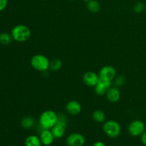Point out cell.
<instances>
[{
    "instance_id": "obj_1",
    "label": "cell",
    "mask_w": 146,
    "mask_h": 146,
    "mask_svg": "<svg viewBox=\"0 0 146 146\" xmlns=\"http://www.w3.org/2000/svg\"><path fill=\"white\" fill-rule=\"evenodd\" d=\"M58 114L54 111L47 110L44 111L39 117V125L42 129L51 130L56 124Z\"/></svg>"
},
{
    "instance_id": "obj_2",
    "label": "cell",
    "mask_w": 146,
    "mask_h": 146,
    "mask_svg": "<svg viewBox=\"0 0 146 146\" xmlns=\"http://www.w3.org/2000/svg\"><path fill=\"white\" fill-rule=\"evenodd\" d=\"M13 39L18 42H24L31 36V30L24 24H18L12 29L11 32Z\"/></svg>"
},
{
    "instance_id": "obj_3",
    "label": "cell",
    "mask_w": 146,
    "mask_h": 146,
    "mask_svg": "<svg viewBox=\"0 0 146 146\" xmlns=\"http://www.w3.org/2000/svg\"><path fill=\"white\" fill-rule=\"evenodd\" d=\"M50 61L43 54H36L31 58V66L38 71L45 72L49 69Z\"/></svg>"
},
{
    "instance_id": "obj_4",
    "label": "cell",
    "mask_w": 146,
    "mask_h": 146,
    "mask_svg": "<svg viewBox=\"0 0 146 146\" xmlns=\"http://www.w3.org/2000/svg\"><path fill=\"white\" fill-rule=\"evenodd\" d=\"M103 131L106 135L111 138H115L119 136L121 132V127L119 123L113 120H109L104 122Z\"/></svg>"
},
{
    "instance_id": "obj_5",
    "label": "cell",
    "mask_w": 146,
    "mask_h": 146,
    "mask_svg": "<svg viewBox=\"0 0 146 146\" xmlns=\"http://www.w3.org/2000/svg\"><path fill=\"white\" fill-rule=\"evenodd\" d=\"M145 131V125L142 121L134 120L128 125V131L131 135L133 137L141 136Z\"/></svg>"
},
{
    "instance_id": "obj_6",
    "label": "cell",
    "mask_w": 146,
    "mask_h": 146,
    "mask_svg": "<svg viewBox=\"0 0 146 146\" xmlns=\"http://www.w3.org/2000/svg\"><path fill=\"white\" fill-rule=\"evenodd\" d=\"M98 75L101 80L113 82L116 77V70L112 66H105L100 70Z\"/></svg>"
},
{
    "instance_id": "obj_7",
    "label": "cell",
    "mask_w": 146,
    "mask_h": 146,
    "mask_svg": "<svg viewBox=\"0 0 146 146\" xmlns=\"http://www.w3.org/2000/svg\"><path fill=\"white\" fill-rule=\"evenodd\" d=\"M66 143L68 146H84L86 140L82 134L73 133L67 137Z\"/></svg>"
},
{
    "instance_id": "obj_8",
    "label": "cell",
    "mask_w": 146,
    "mask_h": 146,
    "mask_svg": "<svg viewBox=\"0 0 146 146\" xmlns=\"http://www.w3.org/2000/svg\"><path fill=\"white\" fill-rule=\"evenodd\" d=\"M99 75L94 71H87L83 76V81L89 87H95L99 81Z\"/></svg>"
},
{
    "instance_id": "obj_9",
    "label": "cell",
    "mask_w": 146,
    "mask_h": 146,
    "mask_svg": "<svg viewBox=\"0 0 146 146\" xmlns=\"http://www.w3.org/2000/svg\"><path fill=\"white\" fill-rule=\"evenodd\" d=\"M112 84L113 82L111 81H103V80L100 79L98 84L94 87L95 93L98 96L106 95L108 90L112 86Z\"/></svg>"
},
{
    "instance_id": "obj_10",
    "label": "cell",
    "mask_w": 146,
    "mask_h": 146,
    "mask_svg": "<svg viewBox=\"0 0 146 146\" xmlns=\"http://www.w3.org/2000/svg\"><path fill=\"white\" fill-rule=\"evenodd\" d=\"M66 125L67 123L57 121L56 124L51 129L54 138H57V139H59V138H62L64 135V134H65Z\"/></svg>"
},
{
    "instance_id": "obj_11",
    "label": "cell",
    "mask_w": 146,
    "mask_h": 146,
    "mask_svg": "<svg viewBox=\"0 0 146 146\" xmlns=\"http://www.w3.org/2000/svg\"><path fill=\"white\" fill-rule=\"evenodd\" d=\"M82 107L78 101L72 100L68 101L66 105V110L68 114L71 115H76L81 113Z\"/></svg>"
},
{
    "instance_id": "obj_12",
    "label": "cell",
    "mask_w": 146,
    "mask_h": 146,
    "mask_svg": "<svg viewBox=\"0 0 146 146\" xmlns=\"http://www.w3.org/2000/svg\"><path fill=\"white\" fill-rule=\"evenodd\" d=\"M39 138L42 145L45 146L51 145L54 142V140L55 139L52 132L49 129H43L40 133Z\"/></svg>"
},
{
    "instance_id": "obj_13",
    "label": "cell",
    "mask_w": 146,
    "mask_h": 146,
    "mask_svg": "<svg viewBox=\"0 0 146 146\" xmlns=\"http://www.w3.org/2000/svg\"><path fill=\"white\" fill-rule=\"evenodd\" d=\"M106 98L111 103H117L121 98V91H120L119 88L116 86H111L107 91Z\"/></svg>"
},
{
    "instance_id": "obj_14",
    "label": "cell",
    "mask_w": 146,
    "mask_h": 146,
    "mask_svg": "<svg viewBox=\"0 0 146 146\" xmlns=\"http://www.w3.org/2000/svg\"><path fill=\"white\" fill-rule=\"evenodd\" d=\"M25 146H41L42 143L39 137L36 135H31L27 137L24 142Z\"/></svg>"
},
{
    "instance_id": "obj_15",
    "label": "cell",
    "mask_w": 146,
    "mask_h": 146,
    "mask_svg": "<svg viewBox=\"0 0 146 146\" xmlns=\"http://www.w3.org/2000/svg\"><path fill=\"white\" fill-rule=\"evenodd\" d=\"M87 9L92 13H97L101 10V4L97 0H89L87 2Z\"/></svg>"
},
{
    "instance_id": "obj_16",
    "label": "cell",
    "mask_w": 146,
    "mask_h": 146,
    "mask_svg": "<svg viewBox=\"0 0 146 146\" xmlns=\"http://www.w3.org/2000/svg\"><path fill=\"white\" fill-rule=\"evenodd\" d=\"M93 119L98 123H102L106 121V114L101 110H96L93 113Z\"/></svg>"
},
{
    "instance_id": "obj_17",
    "label": "cell",
    "mask_w": 146,
    "mask_h": 146,
    "mask_svg": "<svg viewBox=\"0 0 146 146\" xmlns=\"http://www.w3.org/2000/svg\"><path fill=\"white\" fill-rule=\"evenodd\" d=\"M35 121L31 116H26L21 119V125L24 129H30L34 125Z\"/></svg>"
},
{
    "instance_id": "obj_18",
    "label": "cell",
    "mask_w": 146,
    "mask_h": 146,
    "mask_svg": "<svg viewBox=\"0 0 146 146\" xmlns=\"http://www.w3.org/2000/svg\"><path fill=\"white\" fill-rule=\"evenodd\" d=\"M12 40L14 39H13L11 34L7 32H3L0 34V44H2V45H9Z\"/></svg>"
},
{
    "instance_id": "obj_19",
    "label": "cell",
    "mask_w": 146,
    "mask_h": 146,
    "mask_svg": "<svg viewBox=\"0 0 146 146\" xmlns=\"http://www.w3.org/2000/svg\"><path fill=\"white\" fill-rule=\"evenodd\" d=\"M62 61L58 58H54L51 61H50L49 69L53 71H57L60 70L62 67Z\"/></svg>"
},
{
    "instance_id": "obj_20",
    "label": "cell",
    "mask_w": 146,
    "mask_h": 146,
    "mask_svg": "<svg viewBox=\"0 0 146 146\" xmlns=\"http://www.w3.org/2000/svg\"><path fill=\"white\" fill-rule=\"evenodd\" d=\"M114 81V85L115 86L118 87V88H120V87L123 86L125 84V78L122 75H119L118 76H116L115 78V79L113 80Z\"/></svg>"
},
{
    "instance_id": "obj_21",
    "label": "cell",
    "mask_w": 146,
    "mask_h": 146,
    "mask_svg": "<svg viewBox=\"0 0 146 146\" xmlns=\"http://www.w3.org/2000/svg\"><path fill=\"white\" fill-rule=\"evenodd\" d=\"M133 9L134 12L139 14V13L143 12L145 9V5L143 2H137L136 4H134Z\"/></svg>"
},
{
    "instance_id": "obj_22",
    "label": "cell",
    "mask_w": 146,
    "mask_h": 146,
    "mask_svg": "<svg viewBox=\"0 0 146 146\" xmlns=\"http://www.w3.org/2000/svg\"><path fill=\"white\" fill-rule=\"evenodd\" d=\"M8 4V0H0V11L5 9Z\"/></svg>"
},
{
    "instance_id": "obj_23",
    "label": "cell",
    "mask_w": 146,
    "mask_h": 146,
    "mask_svg": "<svg viewBox=\"0 0 146 146\" xmlns=\"http://www.w3.org/2000/svg\"><path fill=\"white\" fill-rule=\"evenodd\" d=\"M141 142L144 145L146 146V130L144 131L143 133L141 135Z\"/></svg>"
},
{
    "instance_id": "obj_24",
    "label": "cell",
    "mask_w": 146,
    "mask_h": 146,
    "mask_svg": "<svg viewBox=\"0 0 146 146\" xmlns=\"http://www.w3.org/2000/svg\"><path fill=\"white\" fill-rule=\"evenodd\" d=\"M93 146H106V145L102 141H96V142L94 143Z\"/></svg>"
},
{
    "instance_id": "obj_25",
    "label": "cell",
    "mask_w": 146,
    "mask_h": 146,
    "mask_svg": "<svg viewBox=\"0 0 146 146\" xmlns=\"http://www.w3.org/2000/svg\"><path fill=\"white\" fill-rule=\"evenodd\" d=\"M145 12H146V6H145Z\"/></svg>"
},
{
    "instance_id": "obj_26",
    "label": "cell",
    "mask_w": 146,
    "mask_h": 146,
    "mask_svg": "<svg viewBox=\"0 0 146 146\" xmlns=\"http://www.w3.org/2000/svg\"><path fill=\"white\" fill-rule=\"evenodd\" d=\"M69 1H74V0H69Z\"/></svg>"
}]
</instances>
